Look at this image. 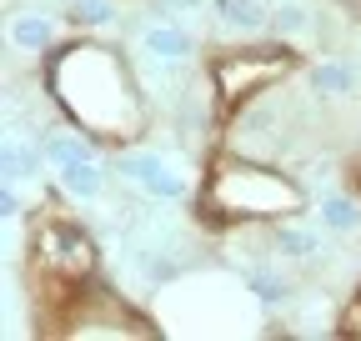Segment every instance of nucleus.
I'll return each mask as SVG.
<instances>
[{
	"label": "nucleus",
	"instance_id": "f257e3e1",
	"mask_svg": "<svg viewBox=\"0 0 361 341\" xmlns=\"http://www.w3.org/2000/svg\"><path fill=\"white\" fill-rule=\"evenodd\" d=\"M40 251H45V261L61 266L66 276H85L96 266V241H90L85 226H75V221H51L45 236H40Z\"/></svg>",
	"mask_w": 361,
	"mask_h": 341
},
{
	"label": "nucleus",
	"instance_id": "f03ea898",
	"mask_svg": "<svg viewBox=\"0 0 361 341\" xmlns=\"http://www.w3.org/2000/svg\"><path fill=\"white\" fill-rule=\"evenodd\" d=\"M121 176L126 181H135L146 196H156V201H180L186 196V176H180L176 166H166L156 151H130V156H121Z\"/></svg>",
	"mask_w": 361,
	"mask_h": 341
},
{
	"label": "nucleus",
	"instance_id": "7ed1b4c3",
	"mask_svg": "<svg viewBox=\"0 0 361 341\" xmlns=\"http://www.w3.org/2000/svg\"><path fill=\"white\" fill-rule=\"evenodd\" d=\"M141 46H146V56H156V61H186V56L196 51V40H191V30H180V25H151V30L141 35Z\"/></svg>",
	"mask_w": 361,
	"mask_h": 341
},
{
	"label": "nucleus",
	"instance_id": "20e7f679",
	"mask_svg": "<svg viewBox=\"0 0 361 341\" xmlns=\"http://www.w3.org/2000/svg\"><path fill=\"white\" fill-rule=\"evenodd\" d=\"M61 186L75 196V201H96L106 176H101V166L96 161H75V166H61Z\"/></svg>",
	"mask_w": 361,
	"mask_h": 341
},
{
	"label": "nucleus",
	"instance_id": "39448f33",
	"mask_svg": "<svg viewBox=\"0 0 361 341\" xmlns=\"http://www.w3.org/2000/svg\"><path fill=\"white\" fill-rule=\"evenodd\" d=\"M216 11H221L226 25H236V30H261V25H271L266 0H216Z\"/></svg>",
	"mask_w": 361,
	"mask_h": 341
},
{
	"label": "nucleus",
	"instance_id": "423d86ee",
	"mask_svg": "<svg viewBox=\"0 0 361 341\" xmlns=\"http://www.w3.org/2000/svg\"><path fill=\"white\" fill-rule=\"evenodd\" d=\"M276 70H281V66H261V61H236V66H221V75H216V80H221V91H226V96L236 101V96L246 91V85H256V80H266V75H276Z\"/></svg>",
	"mask_w": 361,
	"mask_h": 341
},
{
	"label": "nucleus",
	"instance_id": "0eeeda50",
	"mask_svg": "<svg viewBox=\"0 0 361 341\" xmlns=\"http://www.w3.org/2000/svg\"><path fill=\"white\" fill-rule=\"evenodd\" d=\"M11 40L20 51H45L56 40V25L45 16H11Z\"/></svg>",
	"mask_w": 361,
	"mask_h": 341
},
{
	"label": "nucleus",
	"instance_id": "6e6552de",
	"mask_svg": "<svg viewBox=\"0 0 361 341\" xmlns=\"http://www.w3.org/2000/svg\"><path fill=\"white\" fill-rule=\"evenodd\" d=\"M322 221L331 226V231H361V206L351 201V196H326L322 201Z\"/></svg>",
	"mask_w": 361,
	"mask_h": 341
},
{
	"label": "nucleus",
	"instance_id": "1a4fd4ad",
	"mask_svg": "<svg viewBox=\"0 0 361 341\" xmlns=\"http://www.w3.org/2000/svg\"><path fill=\"white\" fill-rule=\"evenodd\" d=\"M135 276H146V281H171V276H180V261H176V256H166V251L141 246V251H135Z\"/></svg>",
	"mask_w": 361,
	"mask_h": 341
},
{
	"label": "nucleus",
	"instance_id": "9d476101",
	"mask_svg": "<svg viewBox=\"0 0 361 341\" xmlns=\"http://www.w3.org/2000/svg\"><path fill=\"white\" fill-rule=\"evenodd\" d=\"M316 91H331V96H346V91H356V70L351 66H341V61H331V66H316Z\"/></svg>",
	"mask_w": 361,
	"mask_h": 341
},
{
	"label": "nucleus",
	"instance_id": "9b49d317",
	"mask_svg": "<svg viewBox=\"0 0 361 341\" xmlns=\"http://www.w3.org/2000/svg\"><path fill=\"white\" fill-rule=\"evenodd\" d=\"M45 161L61 170V166L90 161V151H85V141H80V136H51V141H45Z\"/></svg>",
	"mask_w": 361,
	"mask_h": 341
},
{
	"label": "nucleus",
	"instance_id": "f8f14e48",
	"mask_svg": "<svg viewBox=\"0 0 361 341\" xmlns=\"http://www.w3.org/2000/svg\"><path fill=\"white\" fill-rule=\"evenodd\" d=\"M306 6H301V0H281V6L276 11H271V30H276V35H306Z\"/></svg>",
	"mask_w": 361,
	"mask_h": 341
},
{
	"label": "nucleus",
	"instance_id": "ddd939ff",
	"mask_svg": "<svg viewBox=\"0 0 361 341\" xmlns=\"http://www.w3.org/2000/svg\"><path fill=\"white\" fill-rule=\"evenodd\" d=\"M25 176H35V156H30L25 146L6 141V186H16V181H25Z\"/></svg>",
	"mask_w": 361,
	"mask_h": 341
},
{
	"label": "nucleus",
	"instance_id": "4468645a",
	"mask_svg": "<svg viewBox=\"0 0 361 341\" xmlns=\"http://www.w3.org/2000/svg\"><path fill=\"white\" fill-rule=\"evenodd\" d=\"M276 246H281L286 256H316V236H311V231H296V226H281V231H276Z\"/></svg>",
	"mask_w": 361,
	"mask_h": 341
},
{
	"label": "nucleus",
	"instance_id": "2eb2a0df",
	"mask_svg": "<svg viewBox=\"0 0 361 341\" xmlns=\"http://www.w3.org/2000/svg\"><path fill=\"white\" fill-rule=\"evenodd\" d=\"M71 16L85 20V25H101V20H111V0H75Z\"/></svg>",
	"mask_w": 361,
	"mask_h": 341
},
{
	"label": "nucleus",
	"instance_id": "dca6fc26",
	"mask_svg": "<svg viewBox=\"0 0 361 341\" xmlns=\"http://www.w3.org/2000/svg\"><path fill=\"white\" fill-rule=\"evenodd\" d=\"M346 331H351V336H361V291L351 296V306H346Z\"/></svg>",
	"mask_w": 361,
	"mask_h": 341
},
{
	"label": "nucleus",
	"instance_id": "f3484780",
	"mask_svg": "<svg viewBox=\"0 0 361 341\" xmlns=\"http://www.w3.org/2000/svg\"><path fill=\"white\" fill-rule=\"evenodd\" d=\"M161 6H166V11H196L201 0H161Z\"/></svg>",
	"mask_w": 361,
	"mask_h": 341
}]
</instances>
